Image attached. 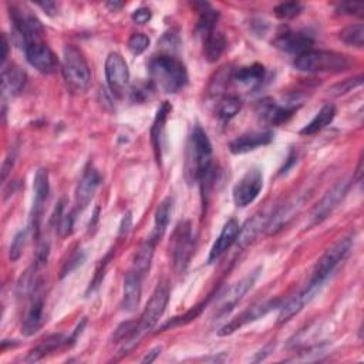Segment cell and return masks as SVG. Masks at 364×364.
I'll return each instance as SVG.
<instances>
[{
  "instance_id": "cell-1",
  "label": "cell",
  "mask_w": 364,
  "mask_h": 364,
  "mask_svg": "<svg viewBox=\"0 0 364 364\" xmlns=\"http://www.w3.org/2000/svg\"><path fill=\"white\" fill-rule=\"evenodd\" d=\"M150 74L152 82L168 94L181 92L188 83L185 64L174 56L161 54L150 61Z\"/></svg>"
},
{
  "instance_id": "cell-2",
  "label": "cell",
  "mask_w": 364,
  "mask_h": 364,
  "mask_svg": "<svg viewBox=\"0 0 364 364\" xmlns=\"http://www.w3.org/2000/svg\"><path fill=\"white\" fill-rule=\"evenodd\" d=\"M212 145L199 126H195L187 151V177L191 182H199L212 170Z\"/></svg>"
},
{
  "instance_id": "cell-3",
  "label": "cell",
  "mask_w": 364,
  "mask_h": 364,
  "mask_svg": "<svg viewBox=\"0 0 364 364\" xmlns=\"http://www.w3.org/2000/svg\"><path fill=\"white\" fill-rule=\"evenodd\" d=\"M293 66L305 73H342L350 68L351 61L342 53L310 49L296 56Z\"/></svg>"
},
{
  "instance_id": "cell-4",
  "label": "cell",
  "mask_w": 364,
  "mask_h": 364,
  "mask_svg": "<svg viewBox=\"0 0 364 364\" xmlns=\"http://www.w3.org/2000/svg\"><path fill=\"white\" fill-rule=\"evenodd\" d=\"M63 77L67 87L74 93H83L89 89L92 71L83 56L74 46H66L63 50Z\"/></svg>"
},
{
  "instance_id": "cell-5",
  "label": "cell",
  "mask_w": 364,
  "mask_h": 364,
  "mask_svg": "<svg viewBox=\"0 0 364 364\" xmlns=\"http://www.w3.org/2000/svg\"><path fill=\"white\" fill-rule=\"evenodd\" d=\"M351 248H353L351 238L340 239L336 245H333L329 251H326V254L317 261L313 269V276L310 279V283L320 288L325 285L330 275L336 270V268L347 258Z\"/></svg>"
},
{
  "instance_id": "cell-6",
  "label": "cell",
  "mask_w": 364,
  "mask_h": 364,
  "mask_svg": "<svg viewBox=\"0 0 364 364\" xmlns=\"http://www.w3.org/2000/svg\"><path fill=\"white\" fill-rule=\"evenodd\" d=\"M168 302H170V288H168V285H166V283H159L140 317V321L137 325V337L138 339H141L143 335H145L147 332H150L151 329L155 328L161 316L164 314V312L168 306Z\"/></svg>"
},
{
  "instance_id": "cell-7",
  "label": "cell",
  "mask_w": 364,
  "mask_h": 364,
  "mask_svg": "<svg viewBox=\"0 0 364 364\" xmlns=\"http://www.w3.org/2000/svg\"><path fill=\"white\" fill-rule=\"evenodd\" d=\"M263 188V174L258 168L248 170L235 184L232 196L238 208H247L259 196Z\"/></svg>"
},
{
  "instance_id": "cell-8",
  "label": "cell",
  "mask_w": 364,
  "mask_h": 364,
  "mask_svg": "<svg viewBox=\"0 0 364 364\" xmlns=\"http://www.w3.org/2000/svg\"><path fill=\"white\" fill-rule=\"evenodd\" d=\"M192 254H194L192 228L188 221H184L177 226L173 239V258H174V266L178 273H182L187 269L192 258Z\"/></svg>"
},
{
  "instance_id": "cell-9",
  "label": "cell",
  "mask_w": 364,
  "mask_h": 364,
  "mask_svg": "<svg viewBox=\"0 0 364 364\" xmlns=\"http://www.w3.org/2000/svg\"><path fill=\"white\" fill-rule=\"evenodd\" d=\"M9 15L17 34L24 40L26 46L38 42V38L42 37L45 29L42 22H40L33 13H30V10L19 6H12Z\"/></svg>"
},
{
  "instance_id": "cell-10",
  "label": "cell",
  "mask_w": 364,
  "mask_h": 364,
  "mask_svg": "<svg viewBox=\"0 0 364 364\" xmlns=\"http://www.w3.org/2000/svg\"><path fill=\"white\" fill-rule=\"evenodd\" d=\"M104 71L111 92L117 96L123 94L130 83V70L124 57L117 52H111L105 59Z\"/></svg>"
},
{
  "instance_id": "cell-11",
  "label": "cell",
  "mask_w": 364,
  "mask_h": 364,
  "mask_svg": "<svg viewBox=\"0 0 364 364\" xmlns=\"http://www.w3.org/2000/svg\"><path fill=\"white\" fill-rule=\"evenodd\" d=\"M350 185H351L350 180H342L325 194V196L317 202V205L312 212L313 224H320L333 214V211L340 205V202L347 195Z\"/></svg>"
},
{
  "instance_id": "cell-12",
  "label": "cell",
  "mask_w": 364,
  "mask_h": 364,
  "mask_svg": "<svg viewBox=\"0 0 364 364\" xmlns=\"http://www.w3.org/2000/svg\"><path fill=\"white\" fill-rule=\"evenodd\" d=\"M50 192L49 184V173L45 168L37 170L33 180V207H31V229L34 236H38L40 221H42V214L45 210L46 199Z\"/></svg>"
},
{
  "instance_id": "cell-13",
  "label": "cell",
  "mask_w": 364,
  "mask_h": 364,
  "mask_svg": "<svg viewBox=\"0 0 364 364\" xmlns=\"http://www.w3.org/2000/svg\"><path fill=\"white\" fill-rule=\"evenodd\" d=\"M261 272H262V268L259 266L255 270L249 272L245 277H242L239 282L235 283V285L224 295L222 302L218 309V316H226L233 310V307L238 305V302L244 299V296L254 288Z\"/></svg>"
},
{
  "instance_id": "cell-14",
  "label": "cell",
  "mask_w": 364,
  "mask_h": 364,
  "mask_svg": "<svg viewBox=\"0 0 364 364\" xmlns=\"http://www.w3.org/2000/svg\"><path fill=\"white\" fill-rule=\"evenodd\" d=\"M24 54L29 64L43 74H53L59 67L56 54L45 43L36 42L24 46Z\"/></svg>"
},
{
  "instance_id": "cell-15",
  "label": "cell",
  "mask_w": 364,
  "mask_h": 364,
  "mask_svg": "<svg viewBox=\"0 0 364 364\" xmlns=\"http://www.w3.org/2000/svg\"><path fill=\"white\" fill-rule=\"evenodd\" d=\"M275 307H280V300L276 299V300H268V302H263L261 305H255L252 307H249L248 310H245L244 313H240L236 319H233L232 321H229L228 325H225L219 332L218 335L219 336H229L232 333H235L236 330H239L240 328H244L245 325H248V323L251 321H255L258 319H262L263 316H266L269 312H272Z\"/></svg>"
},
{
  "instance_id": "cell-16",
  "label": "cell",
  "mask_w": 364,
  "mask_h": 364,
  "mask_svg": "<svg viewBox=\"0 0 364 364\" xmlns=\"http://www.w3.org/2000/svg\"><path fill=\"white\" fill-rule=\"evenodd\" d=\"M101 184V175L94 167H89L78 181L75 188V205L78 211H85L92 199L94 198L99 187Z\"/></svg>"
},
{
  "instance_id": "cell-17",
  "label": "cell",
  "mask_w": 364,
  "mask_h": 364,
  "mask_svg": "<svg viewBox=\"0 0 364 364\" xmlns=\"http://www.w3.org/2000/svg\"><path fill=\"white\" fill-rule=\"evenodd\" d=\"M319 291H320V286L313 285V283L309 282V285L305 289H302L299 293H296L293 298H291L285 305H282L279 316H277L279 325H283V323H288L296 314H299L303 310V307L314 298V295Z\"/></svg>"
},
{
  "instance_id": "cell-18",
  "label": "cell",
  "mask_w": 364,
  "mask_h": 364,
  "mask_svg": "<svg viewBox=\"0 0 364 364\" xmlns=\"http://www.w3.org/2000/svg\"><path fill=\"white\" fill-rule=\"evenodd\" d=\"M275 48L286 52V53H292V54H302L307 50H310V48L313 46V38L310 34L303 33V31H286L282 33L280 36H277L273 42Z\"/></svg>"
},
{
  "instance_id": "cell-19",
  "label": "cell",
  "mask_w": 364,
  "mask_h": 364,
  "mask_svg": "<svg viewBox=\"0 0 364 364\" xmlns=\"http://www.w3.org/2000/svg\"><path fill=\"white\" fill-rule=\"evenodd\" d=\"M239 232H240V226H239L238 221L236 219H229L224 225V228H222L219 236L217 238V240L214 242V245H212V248L210 251L208 263L217 262L235 244L238 236H239Z\"/></svg>"
},
{
  "instance_id": "cell-20",
  "label": "cell",
  "mask_w": 364,
  "mask_h": 364,
  "mask_svg": "<svg viewBox=\"0 0 364 364\" xmlns=\"http://www.w3.org/2000/svg\"><path fill=\"white\" fill-rule=\"evenodd\" d=\"M272 141H273V133L272 131L249 133V134H244V136L235 138L229 144V151L235 155L247 154V152L258 150L259 147L269 145Z\"/></svg>"
},
{
  "instance_id": "cell-21",
  "label": "cell",
  "mask_w": 364,
  "mask_h": 364,
  "mask_svg": "<svg viewBox=\"0 0 364 364\" xmlns=\"http://www.w3.org/2000/svg\"><path fill=\"white\" fill-rule=\"evenodd\" d=\"M298 105H279L273 100H263L259 104L261 117L272 126H280L298 111Z\"/></svg>"
},
{
  "instance_id": "cell-22",
  "label": "cell",
  "mask_w": 364,
  "mask_h": 364,
  "mask_svg": "<svg viewBox=\"0 0 364 364\" xmlns=\"http://www.w3.org/2000/svg\"><path fill=\"white\" fill-rule=\"evenodd\" d=\"M38 293V292H37ZM34 293L33 295V302L26 313V317L23 320L22 325V333L24 336H33L40 330V328L43 326L45 320V300L43 298Z\"/></svg>"
},
{
  "instance_id": "cell-23",
  "label": "cell",
  "mask_w": 364,
  "mask_h": 364,
  "mask_svg": "<svg viewBox=\"0 0 364 364\" xmlns=\"http://www.w3.org/2000/svg\"><path fill=\"white\" fill-rule=\"evenodd\" d=\"M171 111V105L166 101L161 104V107L156 111L155 119L152 123L151 129V141L155 152V158L158 161V164H161V159H163V141H164V130H166V121L168 117V112Z\"/></svg>"
},
{
  "instance_id": "cell-24",
  "label": "cell",
  "mask_w": 364,
  "mask_h": 364,
  "mask_svg": "<svg viewBox=\"0 0 364 364\" xmlns=\"http://www.w3.org/2000/svg\"><path fill=\"white\" fill-rule=\"evenodd\" d=\"M141 280L143 277L137 275L134 270L127 273L124 279V292H123V302L121 307L124 312L133 313L140 306L141 300Z\"/></svg>"
},
{
  "instance_id": "cell-25",
  "label": "cell",
  "mask_w": 364,
  "mask_h": 364,
  "mask_svg": "<svg viewBox=\"0 0 364 364\" xmlns=\"http://www.w3.org/2000/svg\"><path fill=\"white\" fill-rule=\"evenodd\" d=\"M173 210H174V199L171 196H168L163 202H161V204L156 208V211H155L154 229L150 235V239L156 242V244L161 240V238L164 236V233H166V231L170 225Z\"/></svg>"
},
{
  "instance_id": "cell-26",
  "label": "cell",
  "mask_w": 364,
  "mask_h": 364,
  "mask_svg": "<svg viewBox=\"0 0 364 364\" xmlns=\"http://www.w3.org/2000/svg\"><path fill=\"white\" fill-rule=\"evenodd\" d=\"M269 217L265 215L263 212L255 215L252 219H249L244 228H240L239 236H238V244L240 248H247L249 244L256 239V236L265 229L268 228V222Z\"/></svg>"
},
{
  "instance_id": "cell-27",
  "label": "cell",
  "mask_w": 364,
  "mask_h": 364,
  "mask_svg": "<svg viewBox=\"0 0 364 364\" xmlns=\"http://www.w3.org/2000/svg\"><path fill=\"white\" fill-rule=\"evenodd\" d=\"M27 82L26 73L16 64L3 67V92L10 96H17L23 92Z\"/></svg>"
},
{
  "instance_id": "cell-28",
  "label": "cell",
  "mask_w": 364,
  "mask_h": 364,
  "mask_svg": "<svg viewBox=\"0 0 364 364\" xmlns=\"http://www.w3.org/2000/svg\"><path fill=\"white\" fill-rule=\"evenodd\" d=\"M335 117H336V107L333 104L329 103L326 105H323L321 110L314 115V118L310 121V123L300 130V134L302 136L317 134L319 131L325 130L328 126H330Z\"/></svg>"
},
{
  "instance_id": "cell-29",
  "label": "cell",
  "mask_w": 364,
  "mask_h": 364,
  "mask_svg": "<svg viewBox=\"0 0 364 364\" xmlns=\"http://www.w3.org/2000/svg\"><path fill=\"white\" fill-rule=\"evenodd\" d=\"M265 74H266L265 67L262 64L255 63L248 67H240L238 71H235V74L232 75V80H235L238 85H242V86L256 87L263 82Z\"/></svg>"
},
{
  "instance_id": "cell-30",
  "label": "cell",
  "mask_w": 364,
  "mask_h": 364,
  "mask_svg": "<svg viewBox=\"0 0 364 364\" xmlns=\"http://www.w3.org/2000/svg\"><path fill=\"white\" fill-rule=\"evenodd\" d=\"M226 38L219 31H212L204 37V54L210 63H215L221 59L226 50Z\"/></svg>"
},
{
  "instance_id": "cell-31",
  "label": "cell",
  "mask_w": 364,
  "mask_h": 364,
  "mask_svg": "<svg viewBox=\"0 0 364 364\" xmlns=\"http://www.w3.org/2000/svg\"><path fill=\"white\" fill-rule=\"evenodd\" d=\"M63 344H67V339H64L63 335H53L43 340V343H40L36 349H33L29 356L26 357V361H38L42 360L45 356L49 353L54 351L56 349L61 347Z\"/></svg>"
},
{
  "instance_id": "cell-32",
  "label": "cell",
  "mask_w": 364,
  "mask_h": 364,
  "mask_svg": "<svg viewBox=\"0 0 364 364\" xmlns=\"http://www.w3.org/2000/svg\"><path fill=\"white\" fill-rule=\"evenodd\" d=\"M156 242H154L152 239H147L144 242V245L140 248V251L136 255V261H134V272L137 275H140L141 277L145 276V273H148L150 266H151V261L154 256V249H155Z\"/></svg>"
},
{
  "instance_id": "cell-33",
  "label": "cell",
  "mask_w": 364,
  "mask_h": 364,
  "mask_svg": "<svg viewBox=\"0 0 364 364\" xmlns=\"http://www.w3.org/2000/svg\"><path fill=\"white\" fill-rule=\"evenodd\" d=\"M199 12L201 15H199L196 29L202 36L205 37L207 34L215 31V26L219 19V12L214 10L208 3H202V9Z\"/></svg>"
},
{
  "instance_id": "cell-34",
  "label": "cell",
  "mask_w": 364,
  "mask_h": 364,
  "mask_svg": "<svg viewBox=\"0 0 364 364\" xmlns=\"http://www.w3.org/2000/svg\"><path fill=\"white\" fill-rule=\"evenodd\" d=\"M339 37L344 45L361 49L364 46V26L360 23L347 26L340 31Z\"/></svg>"
},
{
  "instance_id": "cell-35",
  "label": "cell",
  "mask_w": 364,
  "mask_h": 364,
  "mask_svg": "<svg viewBox=\"0 0 364 364\" xmlns=\"http://www.w3.org/2000/svg\"><path fill=\"white\" fill-rule=\"evenodd\" d=\"M242 108V101L238 97H226L218 105V117L224 121L233 118Z\"/></svg>"
},
{
  "instance_id": "cell-36",
  "label": "cell",
  "mask_w": 364,
  "mask_h": 364,
  "mask_svg": "<svg viewBox=\"0 0 364 364\" xmlns=\"http://www.w3.org/2000/svg\"><path fill=\"white\" fill-rule=\"evenodd\" d=\"M275 16L280 20H291L299 16L303 12V6L298 2H288V3H280L275 8Z\"/></svg>"
},
{
  "instance_id": "cell-37",
  "label": "cell",
  "mask_w": 364,
  "mask_h": 364,
  "mask_svg": "<svg viewBox=\"0 0 364 364\" xmlns=\"http://www.w3.org/2000/svg\"><path fill=\"white\" fill-rule=\"evenodd\" d=\"M26 236H27V229L19 231L13 240H12V245L9 249V259L10 262H17L20 259V256L23 255V249L26 245Z\"/></svg>"
},
{
  "instance_id": "cell-38",
  "label": "cell",
  "mask_w": 364,
  "mask_h": 364,
  "mask_svg": "<svg viewBox=\"0 0 364 364\" xmlns=\"http://www.w3.org/2000/svg\"><path fill=\"white\" fill-rule=\"evenodd\" d=\"M150 48V37L144 33H136L129 40V49L134 56L143 54Z\"/></svg>"
},
{
  "instance_id": "cell-39",
  "label": "cell",
  "mask_w": 364,
  "mask_h": 364,
  "mask_svg": "<svg viewBox=\"0 0 364 364\" xmlns=\"http://www.w3.org/2000/svg\"><path fill=\"white\" fill-rule=\"evenodd\" d=\"M361 83H363V77H361V75L354 77V78H347V80H344V82L335 85V86L329 90V93H330L332 96H335V97H339V96L347 94L349 92H351V90H354L356 87L361 86Z\"/></svg>"
},
{
  "instance_id": "cell-40",
  "label": "cell",
  "mask_w": 364,
  "mask_h": 364,
  "mask_svg": "<svg viewBox=\"0 0 364 364\" xmlns=\"http://www.w3.org/2000/svg\"><path fill=\"white\" fill-rule=\"evenodd\" d=\"M86 261V254L83 249H77L75 252L71 254V256L67 259V262L64 263L63 269H61V277L70 275L73 270H75L78 266H82Z\"/></svg>"
},
{
  "instance_id": "cell-41",
  "label": "cell",
  "mask_w": 364,
  "mask_h": 364,
  "mask_svg": "<svg viewBox=\"0 0 364 364\" xmlns=\"http://www.w3.org/2000/svg\"><path fill=\"white\" fill-rule=\"evenodd\" d=\"M73 226H74V212H68V214L63 215L56 225V228L61 236L70 235L73 232Z\"/></svg>"
},
{
  "instance_id": "cell-42",
  "label": "cell",
  "mask_w": 364,
  "mask_h": 364,
  "mask_svg": "<svg viewBox=\"0 0 364 364\" xmlns=\"http://www.w3.org/2000/svg\"><path fill=\"white\" fill-rule=\"evenodd\" d=\"M363 10H364L363 5L353 3V2L342 3L340 6H337V13H342V15H361Z\"/></svg>"
},
{
  "instance_id": "cell-43",
  "label": "cell",
  "mask_w": 364,
  "mask_h": 364,
  "mask_svg": "<svg viewBox=\"0 0 364 364\" xmlns=\"http://www.w3.org/2000/svg\"><path fill=\"white\" fill-rule=\"evenodd\" d=\"M151 17H152V13L147 8H140V9L134 10V13H133V20L137 24H147L151 20Z\"/></svg>"
},
{
  "instance_id": "cell-44",
  "label": "cell",
  "mask_w": 364,
  "mask_h": 364,
  "mask_svg": "<svg viewBox=\"0 0 364 364\" xmlns=\"http://www.w3.org/2000/svg\"><path fill=\"white\" fill-rule=\"evenodd\" d=\"M15 158H16V152H15V150H13V151L10 150L9 155L6 156L5 163H3V168H2V178H3V181L6 180L8 174H9V173L12 171V168H13V164H15Z\"/></svg>"
},
{
  "instance_id": "cell-45",
  "label": "cell",
  "mask_w": 364,
  "mask_h": 364,
  "mask_svg": "<svg viewBox=\"0 0 364 364\" xmlns=\"http://www.w3.org/2000/svg\"><path fill=\"white\" fill-rule=\"evenodd\" d=\"M131 226H133V217H131V212H127L119 224V236L127 235L130 232Z\"/></svg>"
},
{
  "instance_id": "cell-46",
  "label": "cell",
  "mask_w": 364,
  "mask_h": 364,
  "mask_svg": "<svg viewBox=\"0 0 364 364\" xmlns=\"http://www.w3.org/2000/svg\"><path fill=\"white\" fill-rule=\"evenodd\" d=\"M161 354V347H155L152 349L150 353L145 354V357L141 360V363H152L156 360V357Z\"/></svg>"
},
{
  "instance_id": "cell-47",
  "label": "cell",
  "mask_w": 364,
  "mask_h": 364,
  "mask_svg": "<svg viewBox=\"0 0 364 364\" xmlns=\"http://www.w3.org/2000/svg\"><path fill=\"white\" fill-rule=\"evenodd\" d=\"M8 50H9V43H8V38L3 34L2 36V66L6 67V59H8Z\"/></svg>"
},
{
  "instance_id": "cell-48",
  "label": "cell",
  "mask_w": 364,
  "mask_h": 364,
  "mask_svg": "<svg viewBox=\"0 0 364 364\" xmlns=\"http://www.w3.org/2000/svg\"><path fill=\"white\" fill-rule=\"evenodd\" d=\"M37 6H40L42 8L48 15H50V16H53L54 13H56V3H53V2H46V3H37Z\"/></svg>"
},
{
  "instance_id": "cell-49",
  "label": "cell",
  "mask_w": 364,
  "mask_h": 364,
  "mask_svg": "<svg viewBox=\"0 0 364 364\" xmlns=\"http://www.w3.org/2000/svg\"><path fill=\"white\" fill-rule=\"evenodd\" d=\"M124 6V3H121V2H107L105 3V8L110 10V12H117V10H119L121 8Z\"/></svg>"
},
{
  "instance_id": "cell-50",
  "label": "cell",
  "mask_w": 364,
  "mask_h": 364,
  "mask_svg": "<svg viewBox=\"0 0 364 364\" xmlns=\"http://www.w3.org/2000/svg\"><path fill=\"white\" fill-rule=\"evenodd\" d=\"M99 215H100V208L97 207V208L94 210V215H93V219L90 221V225H89V232H92V229H93V231L96 229V224L99 222Z\"/></svg>"
}]
</instances>
